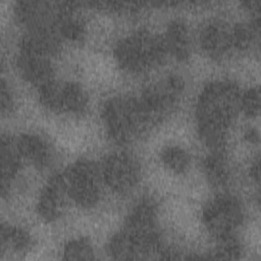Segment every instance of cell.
<instances>
[{"label":"cell","instance_id":"12","mask_svg":"<svg viewBox=\"0 0 261 261\" xmlns=\"http://www.w3.org/2000/svg\"><path fill=\"white\" fill-rule=\"evenodd\" d=\"M201 43L210 56L222 57L234 49L233 28L222 21H213L202 31Z\"/></svg>","mask_w":261,"mask_h":261},{"label":"cell","instance_id":"24","mask_svg":"<svg viewBox=\"0 0 261 261\" xmlns=\"http://www.w3.org/2000/svg\"><path fill=\"white\" fill-rule=\"evenodd\" d=\"M247 139L254 142V141H258V133L255 129H251L247 133Z\"/></svg>","mask_w":261,"mask_h":261},{"label":"cell","instance_id":"22","mask_svg":"<svg viewBox=\"0 0 261 261\" xmlns=\"http://www.w3.org/2000/svg\"><path fill=\"white\" fill-rule=\"evenodd\" d=\"M0 100H1V110H2V112L9 111L10 108L12 107V98H11L8 86L5 84L4 81L1 82Z\"/></svg>","mask_w":261,"mask_h":261},{"label":"cell","instance_id":"20","mask_svg":"<svg viewBox=\"0 0 261 261\" xmlns=\"http://www.w3.org/2000/svg\"><path fill=\"white\" fill-rule=\"evenodd\" d=\"M242 253L241 244L232 236L227 234L218 238V243L214 251L213 258L217 259H238Z\"/></svg>","mask_w":261,"mask_h":261},{"label":"cell","instance_id":"2","mask_svg":"<svg viewBox=\"0 0 261 261\" xmlns=\"http://www.w3.org/2000/svg\"><path fill=\"white\" fill-rule=\"evenodd\" d=\"M160 240L153 203L143 201L128 214L123 228L109 242L110 255L119 260L145 259L158 253Z\"/></svg>","mask_w":261,"mask_h":261},{"label":"cell","instance_id":"7","mask_svg":"<svg viewBox=\"0 0 261 261\" xmlns=\"http://www.w3.org/2000/svg\"><path fill=\"white\" fill-rule=\"evenodd\" d=\"M203 221L207 229L217 238L232 234L243 221L241 204L231 196H217L205 206Z\"/></svg>","mask_w":261,"mask_h":261},{"label":"cell","instance_id":"18","mask_svg":"<svg viewBox=\"0 0 261 261\" xmlns=\"http://www.w3.org/2000/svg\"><path fill=\"white\" fill-rule=\"evenodd\" d=\"M161 157L164 164L176 172L185 171L190 162L189 154L182 148L176 146L165 148Z\"/></svg>","mask_w":261,"mask_h":261},{"label":"cell","instance_id":"6","mask_svg":"<svg viewBox=\"0 0 261 261\" xmlns=\"http://www.w3.org/2000/svg\"><path fill=\"white\" fill-rule=\"evenodd\" d=\"M184 90V81L174 74L148 87L139 101L151 123L161 119L177 102Z\"/></svg>","mask_w":261,"mask_h":261},{"label":"cell","instance_id":"1","mask_svg":"<svg viewBox=\"0 0 261 261\" xmlns=\"http://www.w3.org/2000/svg\"><path fill=\"white\" fill-rule=\"evenodd\" d=\"M241 95L231 82L209 84L197 104V122L200 137L211 148L222 147L232 118L240 109Z\"/></svg>","mask_w":261,"mask_h":261},{"label":"cell","instance_id":"19","mask_svg":"<svg viewBox=\"0 0 261 261\" xmlns=\"http://www.w3.org/2000/svg\"><path fill=\"white\" fill-rule=\"evenodd\" d=\"M63 256L69 260H90L94 259V250L87 239H76L65 245Z\"/></svg>","mask_w":261,"mask_h":261},{"label":"cell","instance_id":"14","mask_svg":"<svg viewBox=\"0 0 261 261\" xmlns=\"http://www.w3.org/2000/svg\"><path fill=\"white\" fill-rule=\"evenodd\" d=\"M20 152L17 147L16 141L11 140L8 137H2L0 148V160H1V187L2 193L8 188L9 182L14 177L18 166Z\"/></svg>","mask_w":261,"mask_h":261},{"label":"cell","instance_id":"5","mask_svg":"<svg viewBox=\"0 0 261 261\" xmlns=\"http://www.w3.org/2000/svg\"><path fill=\"white\" fill-rule=\"evenodd\" d=\"M62 177L68 197L76 204L90 207L97 203L100 195V175L93 162L76 161L64 170Z\"/></svg>","mask_w":261,"mask_h":261},{"label":"cell","instance_id":"4","mask_svg":"<svg viewBox=\"0 0 261 261\" xmlns=\"http://www.w3.org/2000/svg\"><path fill=\"white\" fill-rule=\"evenodd\" d=\"M163 40L148 32H136L116 45L114 54L118 63L133 72L147 70L165 54Z\"/></svg>","mask_w":261,"mask_h":261},{"label":"cell","instance_id":"23","mask_svg":"<svg viewBox=\"0 0 261 261\" xmlns=\"http://www.w3.org/2000/svg\"><path fill=\"white\" fill-rule=\"evenodd\" d=\"M259 170H260V167H259V159L257 158L256 161L253 163V166H252V169H251V171H252V176H253V178H254L256 181L259 180V174H260Z\"/></svg>","mask_w":261,"mask_h":261},{"label":"cell","instance_id":"10","mask_svg":"<svg viewBox=\"0 0 261 261\" xmlns=\"http://www.w3.org/2000/svg\"><path fill=\"white\" fill-rule=\"evenodd\" d=\"M17 63L23 77L39 88L53 81L50 57L46 54L20 47Z\"/></svg>","mask_w":261,"mask_h":261},{"label":"cell","instance_id":"11","mask_svg":"<svg viewBox=\"0 0 261 261\" xmlns=\"http://www.w3.org/2000/svg\"><path fill=\"white\" fill-rule=\"evenodd\" d=\"M68 194L63 181L62 174H56L42 190L38 211L46 220H54L63 212Z\"/></svg>","mask_w":261,"mask_h":261},{"label":"cell","instance_id":"8","mask_svg":"<svg viewBox=\"0 0 261 261\" xmlns=\"http://www.w3.org/2000/svg\"><path fill=\"white\" fill-rule=\"evenodd\" d=\"M40 99L46 107L56 112L80 113L88 104L85 91L69 82L51 81L40 88Z\"/></svg>","mask_w":261,"mask_h":261},{"label":"cell","instance_id":"16","mask_svg":"<svg viewBox=\"0 0 261 261\" xmlns=\"http://www.w3.org/2000/svg\"><path fill=\"white\" fill-rule=\"evenodd\" d=\"M204 170L208 180L216 187L226 185L230 176L228 162L225 156L219 151L205 158Z\"/></svg>","mask_w":261,"mask_h":261},{"label":"cell","instance_id":"3","mask_svg":"<svg viewBox=\"0 0 261 261\" xmlns=\"http://www.w3.org/2000/svg\"><path fill=\"white\" fill-rule=\"evenodd\" d=\"M103 118L110 136L118 143H127L139 137L150 120L139 99L115 97L103 108Z\"/></svg>","mask_w":261,"mask_h":261},{"label":"cell","instance_id":"21","mask_svg":"<svg viewBox=\"0 0 261 261\" xmlns=\"http://www.w3.org/2000/svg\"><path fill=\"white\" fill-rule=\"evenodd\" d=\"M240 109L247 115L254 116L259 113L260 109V92L258 88H253L247 91L240 100Z\"/></svg>","mask_w":261,"mask_h":261},{"label":"cell","instance_id":"15","mask_svg":"<svg viewBox=\"0 0 261 261\" xmlns=\"http://www.w3.org/2000/svg\"><path fill=\"white\" fill-rule=\"evenodd\" d=\"M165 51L177 59H185L190 53V38L186 25L178 21L169 23L165 37L162 39Z\"/></svg>","mask_w":261,"mask_h":261},{"label":"cell","instance_id":"9","mask_svg":"<svg viewBox=\"0 0 261 261\" xmlns=\"http://www.w3.org/2000/svg\"><path fill=\"white\" fill-rule=\"evenodd\" d=\"M140 168L137 161L128 154L115 153L108 156L103 164V177L107 185L116 192L132 190L139 179Z\"/></svg>","mask_w":261,"mask_h":261},{"label":"cell","instance_id":"13","mask_svg":"<svg viewBox=\"0 0 261 261\" xmlns=\"http://www.w3.org/2000/svg\"><path fill=\"white\" fill-rule=\"evenodd\" d=\"M20 155L38 167H44L51 161V149L47 142L35 135H22L16 140Z\"/></svg>","mask_w":261,"mask_h":261},{"label":"cell","instance_id":"17","mask_svg":"<svg viewBox=\"0 0 261 261\" xmlns=\"http://www.w3.org/2000/svg\"><path fill=\"white\" fill-rule=\"evenodd\" d=\"M1 241L15 250H25L32 244L31 236L24 229L8 225L1 227Z\"/></svg>","mask_w":261,"mask_h":261}]
</instances>
